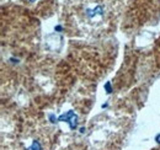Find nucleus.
<instances>
[{"label":"nucleus","instance_id":"obj_2","mask_svg":"<svg viewBox=\"0 0 160 150\" xmlns=\"http://www.w3.org/2000/svg\"><path fill=\"white\" fill-rule=\"evenodd\" d=\"M41 0H25V2H27L28 5H35L37 2H40Z\"/></svg>","mask_w":160,"mask_h":150},{"label":"nucleus","instance_id":"obj_1","mask_svg":"<svg viewBox=\"0 0 160 150\" xmlns=\"http://www.w3.org/2000/svg\"><path fill=\"white\" fill-rule=\"evenodd\" d=\"M110 4L105 0H84L79 4L77 15L85 27L96 28L110 18Z\"/></svg>","mask_w":160,"mask_h":150}]
</instances>
